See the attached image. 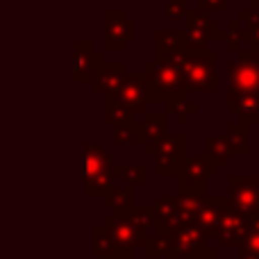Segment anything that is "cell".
Returning <instances> with one entry per match:
<instances>
[{
	"instance_id": "6da1fadb",
	"label": "cell",
	"mask_w": 259,
	"mask_h": 259,
	"mask_svg": "<svg viewBox=\"0 0 259 259\" xmlns=\"http://www.w3.org/2000/svg\"><path fill=\"white\" fill-rule=\"evenodd\" d=\"M84 193L87 196H107L114 189V164L109 152H105L98 143L84 146Z\"/></svg>"
},
{
	"instance_id": "7a4b0ae2",
	"label": "cell",
	"mask_w": 259,
	"mask_h": 259,
	"mask_svg": "<svg viewBox=\"0 0 259 259\" xmlns=\"http://www.w3.org/2000/svg\"><path fill=\"white\" fill-rule=\"evenodd\" d=\"M103 230L109 237V241H112L121 252H125L127 259L134 257V252H137L139 248H146L148 234L139 228L137 221H134L130 214L127 216H118V214L107 216L103 223Z\"/></svg>"
},
{
	"instance_id": "3957f363",
	"label": "cell",
	"mask_w": 259,
	"mask_h": 259,
	"mask_svg": "<svg viewBox=\"0 0 259 259\" xmlns=\"http://www.w3.org/2000/svg\"><path fill=\"white\" fill-rule=\"evenodd\" d=\"M146 80V94L150 98H161V96L175 94L178 89L184 87V75L180 68L178 59H168V62H150L143 73Z\"/></svg>"
},
{
	"instance_id": "277c9868",
	"label": "cell",
	"mask_w": 259,
	"mask_h": 259,
	"mask_svg": "<svg viewBox=\"0 0 259 259\" xmlns=\"http://www.w3.org/2000/svg\"><path fill=\"white\" fill-rule=\"evenodd\" d=\"M182 68L184 84L191 89H216V71H214V59L207 62V55H184V57H175Z\"/></svg>"
},
{
	"instance_id": "5b68a950",
	"label": "cell",
	"mask_w": 259,
	"mask_h": 259,
	"mask_svg": "<svg viewBox=\"0 0 259 259\" xmlns=\"http://www.w3.org/2000/svg\"><path fill=\"white\" fill-rule=\"evenodd\" d=\"M109 98H114V103H118L125 112L134 114L143 112V105H146V80L143 75L137 73H125L118 84V89L114 91Z\"/></svg>"
},
{
	"instance_id": "8992f818",
	"label": "cell",
	"mask_w": 259,
	"mask_h": 259,
	"mask_svg": "<svg viewBox=\"0 0 259 259\" xmlns=\"http://www.w3.org/2000/svg\"><path fill=\"white\" fill-rule=\"evenodd\" d=\"M230 94H259V62L246 55L230 66Z\"/></svg>"
},
{
	"instance_id": "52a82bcc",
	"label": "cell",
	"mask_w": 259,
	"mask_h": 259,
	"mask_svg": "<svg viewBox=\"0 0 259 259\" xmlns=\"http://www.w3.org/2000/svg\"><path fill=\"white\" fill-rule=\"evenodd\" d=\"M103 66V55L94 48L91 41H77L73 50V80L89 82L96 77L98 68Z\"/></svg>"
},
{
	"instance_id": "ba28073f",
	"label": "cell",
	"mask_w": 259,
	"mask_h": 259,
	"mask_svg": "<svg viewBox=\"0 0 259 259\" xmlns=\"http://www.w3.org/2000/svg\"><path fill=\"white\" fill-rule=\"evenodd\" d=\"M105 39L112 50H118L134 39V23L123 12H105Z\"/></svg>"
},
{
	"instance_id": "9c48e42d",
	"label": "cell",
	"mask_w": 259,
	"mask_h": 259,
	"mask_svg": "<svg viewBox=\"0 0 259 259\" xmlns=\"http://www.w3.org/2000/svg\"><path fill=\"white\" fill-rule=\"evenodd\" d=\"M230 189H232V205L239 211H255L259 209V180H230Z\"/></svg>"
},
{
	"instance_id": "30bf717a",
	"label": "cell",
	"mask_w": 259,
	"mask_h": 259,
	"mask_svg": "<svg viewBox=\"0 0 259 259\" xmlns=\"http://www.w3.org/2000/svg\"><path fill=\"white\" fill-rule=\"evenodd\" d=\"M216 166L211 164V157H196L184 164L182 173H180V191L189 187V193H196V187H205V180L209 173H214Z\"/></svg>"
},
{
	"instance_id": "8fae6325",
	"label": "cell",
	"mask_w": 259,
	"mask_h": 259,
	"mask_svg": "<svg viewBox=\"0 0 259 259\" xmlns=\"http://www.w3.org/2000/svg\"><path fill=\"white\" fill-rule=\"evenodd\" d=\"M243 230H246V219L234 209H225L214 237L223 246H239V241H243V237H246Z\"/></svg>"
},
{
	"instance_id": "7c38bea8",
	"label": "cell",
	"mask_w": 259,
	"mask_h": 259,
	"mask_svg": "<svg viewBox=\"0 0 259 259\" xmlns=\"http://www.w3.org/2000/svg\"><path fill=\"white\" fill-rule=\"evenodd\" d=\"M123 75H125L123 64H118V62L103 64V66L98 68V73H96V77H94V89L100 91V94H105V96H112L114 91L118 89V84H121Z\"/></svg>"
},
{
	"instance_id": "4fadbf2b",
	"label": "cell",
	"mask_w": 259,
	"mask_h": 259,
	"mask_svg": "<svg viewBox=\"0 0 259 259\" xmlns=\"http://www.w3.org/2000/svg\"><path fill=\"white\" fill-rule=\"evenodd\" d=\"M105 202L114 209V214L127 216L134 209V189L132 187H114L112 191L105 196Z\"/></svg>"
},
{
	"instance_id": "5bb4252c",
	"label": "cell",
	"mask_w": 259,
	"mask_h": 259,
	"mask_svg": "<svg viewBox=\"0 0 259 259\" xmlns=\"http://www.w3.org/2000/svg\"><path fill=\"white\" fill-rule=\"evenodd\" d=\"M94 255L98 259H127L125 252H121L112 241H109V237L105 234L103 225H98V228L94 230Z\"/></svg>"
},
{
	"instance_id": "9a60e30c",
	"label": "cell",
	"mask_w": 259,
	"mask_h": 259,
	"mask_svg": "<svg viewBox=\"0 0 259 259\" xmlns=\"http://www.w3.org/2000/svg\"><path fill=\"white\" fill-rule=\"evenodd\" d=\"M141 127V134H143V141H157L161 139L164 134V127H166V116L164 114H146V121H143Z\"/></svg>"
},
{
	"instance_id": "2e32d148",
	"label": "cell",
	"mask_w": 259,
	"mask_h": 259,
	"mask_svg": "<svg viewBox=\"0 0 259 259\" xmlns=\"http://www.w3.org/2000/svg\"><path fill=\"white\" fill-rule=\"evenodd\" d=\"M105 118H107V123H114V125H130L132 121V114L125 112V109L121 107L118 103H114V98H109V96H105Z\"/></svg>"
},
{
	"instance_id": "e0dca14e",
	"label": "cell",
	"mask_w": 259,
	"mask_h": 259,
	"mask_svg": "<svg viewBox=\"0 0 259 259\" xmlns=\"http://www.w3.org/2000/svg\"><path fill=\"white\" fill-rule=\"evenodd\" d=\"M114 139L116 143H141L143 141V134H141V127L130 123V125H118L116 132H114Z\"/></svg>"
},
{
	"instance_id": "ac0fdd59",
	"label": "cell",
	"mask_w": 259,
	"mask_h": 259,
	"mask_svg": "<svg viewBox=\"0 0 259 259\" xmlns=\"http://www.w3.org/2000/svg\"><path fill=\"white\" fill-rule=\"evenodd\" d=\"M116 175H125L130 187H132V184H143L146 182V168H143V166H125V168L114 166V178H116Z\"/></svg>"
},
{
	"instance_id": "d6986e66",
	"label": "cell",
	"mask_w": 259,
	"mask_h": 259,
	"mask_svg": "<svg viewBox=\"0 0 259 259\" xmlns=\"http://www.w3.org/2000/svg\"><path fill=\"white\" fill-rule=\"evenodd\" d=\"M184 0H173V3H168V7H166V12H168V18H180L184 14Z\"/></svg>"
},
{
	"instance_id": "ffe728a7",
	"label": "cell",
	"mask_w": 259,
	"mask_h": 259,
	"mask_svg": "<svg viewBox=\"0 0 259 259\" xmlns=\"http://www.w3.org/2000/svg\"><path fill=\"white\" fill-rule=\"evenodd\" d=\"M191 259H216V252L209 250V248H202V250H198Z\"/></svg>"
},
{
	"instance_id": "44dd1931",
	"label": "cell",
	"mask_w": 259,
	"mask_h": 259,
	"mask_svg": "<svg viewBox=\"0 0 259 259\" xmlns=\"http://www.w3.org/2000/svg\"><path fill=\"white\" fill-rule=\"evenodd\" d=\"M200 5H202V7H205V5H207V7H211V0H207V3H200ZM221 5L225 7V5H228V0H219V3H216L214 7H221Z\"/></svg>"
},
{
	"instance_id": "7402d4cb",
	"label": "cell",
	"mask_w": 259,
	"mask_h": 259,
	"mask_svg": "<svg viewBox=\"0 0 259 259\" xmlns=\"http://www.w3.org/2000/svg\"><path fill=\"white\" fill-rule=\"evenodd\" d=\"M257 123H259V118H257Z\"/></svg>"
}]
</instances>
